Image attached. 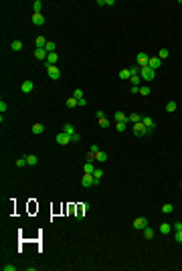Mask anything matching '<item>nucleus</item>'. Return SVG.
Listing matches in <instances>:
<instances>
[{
  "instance_id": "obj_5",
  "label": "nucleus",
  "mask_w": 182,
  "mask_h": 271,
  "mask_svg": "<svg viewBox=\"0 0 182 271\" xmlns=\"http://www.w3.org/2000/svg\"><path fill=\"white\" fill-rule=\"evenodd\" d=\"M95 184H97V182H95L93 174H83V178H81V186L89 188V186H95Z\"/></svg>"
},
{
  "instance_id": "obj_12",
  "label": "nucleus",
  "mask_w": 182,
  "mask_h": 271,
  "mask_svg": "<svg viewBox=\"0 0 182 271\" xmlns=\"http://www.w3.org/2000/svg\"><path fill=\"white\" fill-rule=\"evenodd\" d=\"M57 61H59L57 53H49V57H47V61H45V65H57Z\"/></svg>"
},
{
  "instance_id": "obj_13",
  "label": "nucleus",
  "mask_w": 182,
  "mask_h": 271,
  "mask_svg": "<svg viewBox=\"0 0 182 271\" xmlns=\"http://www.w3.org/2000/svg\"><path fill=\"white\" fill-rule=\"evenodd\" d=\"M33 22H34L37 26H43V25H45V16H43V14H37V12H34V14H33Z\"/></svg>"
},
{
  "instance_id": "obj_47",
  "label": "nucleus",
  "mask_w": 182,
  "mask_h": 271,
  "mask_svg": "<svg viewBox=\"0 0 182 271\" xmlns=\"http://www.w3.org/2000/svg\"><path fill=\"white\" fill-rule=\"evenodd\" d=\"M77 103H79L81 107H85V105H87V101H85V97H81V99H79V101H77Z\"/></svg>"
},
{
  "instance_id": "obj_14",
  "label": "nucleus",
  "mask_w": 182,
  "mask_h": 271,
  "mask_svg": "<svg viewBox=\"0 0 182 271\" xmlns=\"http://www.w3.org/2000/svg\"><path fill=\"white\" fill-rule=\"evenodd\" d=\"M116 121H122V124H128L130 119H128V115H125L124 111H116Z\"/></svg>"
},
{
  "instance_id": "obj_24",
  "label": "nucleus",
  "mask_w": 182,
  "mask_h": 271,
  "mask_svg": "<svg viewBox=\"0 0 182 271\" xmlns=\"http://www.w3.org/2000/svg\"><path fill=\"white\" fill-rule=\"evenodd\" d=\"M95 160H97V162H107V154L99 150V152L95 154Z\"/></svg>"
},
{
  "instance_id": "obj_29",
  "label": "nucleus",
  "mask_w": 182,
  "mask_h": 271,
  "mask_svg": "<svg viewBox=\"0 0 182 271\" xmlns=\"http://www.w3.org/2000/svg\"><path fill=\"white\" fill-rule=\"evenodd\" d=\"M97 124H99V127H103V130H105V127H109V119H105V115H103V118L97 119Z\"/></svg>"
},
{
  "instance_id": "obj_35",
  "label": "nucleus",
  "mask_w": 182,
  "mask_h": 271,
  "mask_svg": "<svg viewBox=\"0 0 182 271\" xmlns=\"http://www.w3.org/2000/svg\"><path fill=\"white\" fill-rule=\"evenodd\" d=\"M168 55H170V53H168V49H160V53H158V57H160V59H166Z\"/></svg>"
},
{
  "instance_id": "obj_33",
  "label": "nucleus",
  "mask_w": 182,
  "mask_h": 271,
  "mask_svg": "<svg viewBox=\"0 0 182 271\" xmlns=\"http://www.w3.org/2000/svg\"><path fill=\"white\" fill-rule=\"evenodd\" d=\"M37 156H26V164H28V166H37Z\"/></svg>"
},
{
  "instance_id": "obj_44",
  "label": "nucleus",
  "mask_w": 182,
  "mask_h": 271,
  "mask_svg": "<svg viewBox=\"0 0 182 271\" xmlns=\"http://www.w3.org/2000/svg\"><path fill=\"white\" fill-rule=\"evenodd\" d=\"M172 229H174V231H182V223H174Z\"/></svg>"
},
{
  "instance_id": "obj_23",
  "label": "nucleus",
  "mask_w": 182,
  "mask_h": 271,
  "mask_svg": "<svg viewBox=\"0 0 182 271\" xmlns=\"http://www.w3.org/2000/svg\"><path fill=\"white\" fill-rule=\"evenodd\" d=\"M55 49H57V45L53 41H47V45H45V51L47 53H55Z\"/></svg>"
},
{
  "instance_id": "obj_46",
  "label": "nucleus",
  "mask_w": 182,
  "mask_h": 271,
  "mask_svg": "<svg viewBox=\"0 0 182 271\" xmlns=\"http://www.w3.org/2000/svg\"><path fill=\"white\" fill-rule=\"evenodd\" d=\"M6 109H8V105H6V103H4V101H0V111L4 113V111H6Z\"/></svg>"
},
{
  "instance_id": "obj_32",
  "label": "nucleus",
  "mask_w": 182,
  "mask_h": 271,
  "mask_svg": "<svg viewBox=\"0 0 182 271\" xmlns=\"http://www.w3.org/2000/svg\"><path fill=\"white\" fill-rule=\"evenodd\" d=\"M166 111L174 113V111H176V101H168V103H166Z\"/></svg>"
},
{
  "instance_id": "obj_18",
  "label": "nucleus",
  "mask_w": 182,
  "mask_h": 271,
  "mask_svg": "<svg viewBox=\"0 0 182 271\" xmlns=\"http://www.w3.org/2000/svg\"><path fill=\"white\" fill-rule=\"evenodd\" d=\"M160 233H162V235H168V233H170V231H172V225H168V223H162V225H160Z\"/></svg>"
},
{
  "instance_id": "obj_20",
  "label": "nucleus",
  "mask_w": 182,
  "mask_h": 271,
  "mask_svg": "<svg viewBox=\"0 0 182 271\" xmlns=\"http://www.w3.org/2000/svg\"><path fill=\"white\" fill-rule=\"evenodd\" d=\"M162 212H164V214H172L174 212V204H170V203L162 204Z\"/></svg>"
},
{
  "instance_id": "obj_2",
  "label": "nucleus",
  "mask_w": 182,
  "mask_h": 271,
  "mask_svg": "<svg viewBox=\"0 0 182 271\" xmlns=\"http://www.w3.org/2000/svg\"><path fill=\"white\" fill-rule=\"evenodd\" d=\"M47 75H49V79L57 81L59 77H61V69H59L57 65H47Z\"/></svg>"
},
{
  "instance_id": "obj_42",
  "label": "nucleus",
  "mask_w": 182,
  "mask_h": 271,
  "mask_svg": "<svg viewBox=\"0 0 182 271\" xmlns=\"http://www.w3.org/2000/svg\"><path fill=\"white\" fill-rule=\"evenodd\" d=\"M89 152L97 154V152H99V146H97V144H93V146H91V148H89Z\"/></svg>"
},
{
  "instance_id": "obj_34",
  "label": "nucleus",
  "mask_w": 182,
  "mask_h": 271,
  "mask_svg": "<svg viewBox=\"0 0 182 271\" xmlns=\"http://www.w3.org/2000/svg\"><path fill=\"white\" fill-rule=\"evenodd\" d=\"M16 166H18V168H25V166H28V164H26V158H18V160H16Z\"/></svg>"
},
{
  "instance_id": "obj_21",
  "label": "nucleus",
  "mask_w": 182,
  "mask_h": 271,
  "mask_svg": "<svg viewBox=\"0 0 182 271\" xmlns=\"http://www.w3.org/2000/svg\"><path fill=\"white\" fill-rule=\"evenodd\" d=\"M93 178H95V182L99 184V180L103 178V170H101V168H95V170H93Z\"/></svg>"
},
{
  "instance_id": "obj_31",
  "label": "nucleus",
  "mask_w": 182,
  "mask_h": 271,
  "mask_svg": "<svg viewBox=\"0 0 182 271\" xmlns=\"http://www.w3.org/2000/svg\"><path fill=\"white\" fill-rule=\"evenodd\" d=\"M63 132H65V134H69V136H71V134H75V127L71 126V124H65V126H63Z\"/></svg>"
},
{
  "instance_id": "obj_1",
  "label": "nucleus",
  "mask_w": 182,
  "mask_h": 271,
  "mask_svg": "<svg viewBox=\"0 0 182 271\" xmlns=\"http://www.w3.org/2000/svg\"><path fill=\"white\" fill-rule=\"evenodd\" d=\"M140 77H142V81H152L156 77V71L150 69L148 65H144V67H140Z\"/></svg>"
},
{
  "instance_id": "obj_3",
  "label": "nucleus",
  "mask_w": 182,
  "mask_h": 271,
  "mask_svg": "<svg viewBox=\"0 0 182 271\" xmlns=\"http://www.w3.org/2000/svg\"><path fill=\"white\" fill-rule=\"evenodd\" d=\"M134 134L142 138V136H148V134H150V130H148L146 126H144L142 121H138V124H134Z\"/></svg>"
},
{
  "instance_id": "obj_9",
  "label": "nucleus",
  "mask_w": 182,
  "mask_h": 271,
  "mask_svg": "<svg viewBox=\"0 0 182 271\" xmlns=\"http://www.w3.org/2000/svg\"><path fill=\"white\" fill-rule=\"evenodd\" d=\"M148 61H150V55L148 53H138V65H140V67H144V65H148Z\"/></svg>"
},
{
  "instance_id": "obj_7",
  "label": "nucleus",
  "mask_w": 182,
  "mask_h": 271,
  "mask_svg": "<svg viewBox=\"0 0 182 271\" xmlns=\"http://www.w3.org/2000/svg\"><path fill=\"white\" fill-rule=\"evenodd\" d=\"M148 67H150V69H154V71H158V69L162 67V59H160V57H150Z\"/></svg>"
},
{
  "instance_id": "obj_43",
  "label": "nucleus",
  "mask_w": 182,
  "mask_h": 271,
  "mask_svg": "<svg viewBox=\"0 0 182 271\" xmlns=\"http://www.w3.org/2000/svg\"><path fill=\"white\" fill-rule=\"evenodd\" d=\"M2 269H4V271H14L16 267H14V265H2Z\"/></svg>"
},
{
  "instance_id": "obj_30",
  "label": "nucleus",
  "mask_w": 182,
  "mask_h": 271,
  "mask_svg": "<svg viewBox=\"0 0 182 271\" xmlns=\"http://www.w3.org/2000/svg\"><path fill=\"white\" fill-rule=\"evenodd\" d=\"M77 105H79V103H77L75 97H69V99H67V107H69V109H73V107H77Z\"/></svg>"
},
{
  "instance_id": "obj_27",
  "label": "nucleus",
  "mask_w": 182,
  "mask_h": 271,
  "mask_svg": "<svg viewBox=\"0 0 182 271\" xmlns=\"http://www.w3.org/2000/svg\"><path fill=\"white\" fill-rule=\"evenodd\" d=\"M128 119H130L132 124H138V121H142V115L140 113H132V115H128Z\"/></svg>"
},
{
  "instance_id": "obj_17",
  "label": "nucleus",
  "mask_w": 182,
  "mask_h": 271,
  "mask_svg": "<svg viewBox=\"0 0 182 271\" xmlns=\"http://www.w3.org/2000/svg\"><path fill=\"white\" fill-rule=\"evenodd\" d=\"M130 77H132V69H122V71H119V79H122V81L130 79Z\"/></svg>"
},
{
  "instance_id": "obj_22",
  "label": "nucleus",
  "mask_w": 182,
  "mask_h": 271,
  "mask_svg": "<svg viewBox=\"0 0 182 271\" xmlns=\"http://www.w3.org/2000/svg\"><path fill=\"white\" fill-rule=\"evenodd\" d=\"M83 170H85V174H93V170H95V166H93V162H85V166H83Z\"/></svg>"
},
{
  "instance_id": "obj_28",
  "label": "nucleus",
  "mask_w": 182,
  "mask_h": 271,
  "mask_svg": "<svg viewBox=\"0 0 182 271\" xmlns=\"http://www.w3.org/2000/svg\"><path fill=\"white\" fill-rule=\"evenodd\" d=\"M10 49H12V51H22V42H20V41H12Z\"/></svg>"
},
{
  "instance_id": "obj_10",
  "label": "nucleus",
  "mask_w": 182,
  "mask_h": 271,
  "mask_svg": "<svg viewBox=\"0 0 182 271\" xmlns=\"http://www.w3.org/2000/svg\"><path fill=\"white\" fill-rule=\"evenodd\" d=\"M34 57L39 61H47V57H49V53L45 51V49H34Z\"/></svg>"
},
{
  "instance_id": "obj_15",
  "label": "nucleus",
  "mask_w": 182,
  "mask_h": 271,
  "mask_svg": "<svg viewBox=\"0 0 182 271\" xmlns=\"http://www.w3.org/2000/svg\"><path fill=\"white\" fill-rule=\"evenodd\" d=\"M130 81H132V87H140V83H142V77H140V73L132 75V77H130Z\"/></svg>"
},
{
  "instance_id": "obj_38",
  "label": "nucleus",
  "mask_w": 182,
  "mask_h": 271,
  "mask_svg": "<svg viewBox=\"0 0 182 271\" xmlns=\"http://www.w3.org/2000/svg\"><path fill=\"white\" fill-rule=\"evenodd\" d=\"M140 93L144 95V97H148L150 95V87H140Z\"/></svg>"
},
{
  "instance_id": "obj_25",
  "label": "nucleus",
  "mask_w": 182,
  "mask_h": 271,
  "mask_svg": "<svg viewBox=\"0 0 182 271\" xmlns=\"http://www.w3.org/2000/svg\"><path fill=\"white\" fill-rule=\"evenodd\" d=\"M33 8H34V12H37V14H41V10H43V2H41V0H34V2H33Z\"/></svg>"
},
{
  "instance_id": "obj_4",
  "label": "nucleus",
  "mask_w": 182,
  "mask_h": 271,
  "mask_svg": "<svg viewBox=\"0 0 182 271\" xmlns=\"http://www.w3.org/2000/svg\"><path fill=\"white\" fill-rule=\"evenodd\" d=\"M146 227H148V219L146 217H138V219L134 220V229L136 231H144Z\"/></svg>"
},
{
  "instance_id": "obj_41",
  "label": "nucleus",
  "mask_w": 182,
  "mask_h": 271,
  "mask_svg": "<svg viewBox=\"0 0 182 271\" xmlns=\"http://www.w3.org/2000/svg\"><path fill=\"white\" fill-rule=\"evenodd\" d=\"M83 211H85V212L89 211V204H85V206H83ZM81 219H83V214L79 212V214H77V220H81Z\"/></svg>"
},
{
  "instance_id": "obj_45",
  "label": "nucleus",
  "mask_w": 182,
  "mask_h": 271,
  "mask_svg": "<svg viewBox=\"0 0 182 271\" xmlns=\"http://www.w3.org/2000/svg\"><path fill=\"white\" fill-rule=\"evenodd\" d=\"M95 160V154L93 152H87V162H93Z\"/></svg>"
},
{
  "instance_id": "obj_40",
  "label": "nucleus",
  "mask_w": 182,
  "mask_h": 271,
  "mask_svg": "<svg viewBox=\"0 0 182 271\" xmlns=\"http://www.w3.org/2000/svg\"><path fill=\"white\" fill-rule=\"evenodd\" d=\"M79 140H81V136L77 134V132H75V134H71V142H79Z\"/></svg>"
},
{
  "instance_id": "obj_6",
  "label": "nucleus",
  "mask_w": 182,
  "mask_h": 271,
  "mask_svg": "<svg viewBox=\"0 0 182 271\" xmlns=\"http://www.w3.org/2000/svg\"><path fill=\"white\" fill-rule=\"evenodd\" d=\"M69 142H71V136H69V134H65V132L57 134V144L59 146H67Z\"/></svg>"
},
{
  "instance_id": "obj_39",
  "label": "nucleus",
  "mask_w": 182,
  "mask_h": 271,
  "mask_svg": "<svg viewBox=\"0 0 182 271\" xmlns=\"http://www.w3.org/2000/svg\"><path fill=\"white\" fill-rule=\"evenodd\" d=\"M116 127H117V132H125V124H122V121H117Z\"/></svg>"
},
{
  "instance_id": "obj_36",
  "label": "nucleus",
  "mask_w": 182,
  "mask_h": 271,
  "mask_svg": "<svg viewBox=\"0 0 182 271\" xmlns=\"http://www.w3.org/2000/svg\"><path fill=\"white\" fill-rule=\"evenodd\" d=\"M73 97L77 99V101H79V99L83 97V91H81V89H75V91H73Z\"/></svg>"
},
{
  "instance_id": "obj_8",
  "label": "nucleus",
  "mask_w": 182,
  "mask_h": 271,
  "mask_svg": "<svg viewBox=\"0 0 182 271\" xmlns=\"http://www.w3.org/2000/svg\"><path fill=\"white\" fill-rule=\"evenodd\" d=\"M142 124H144V126L148 127L150 130V134H152V132H154V127H156V124H154V119L150 118V115H144V118H142Z\"/></svg>"
},
{
  "instance_id": "obj_19",
  "label": "nucleus",
  "mask_w": 182,
  "mask_h": 271,
  "mask_svg": "<svg viewBox=\"0 0 182 271\" xmlns=\"http://www.w3.org/2000/svg\"><path fill=\"white\" fill-rule=\"evenodd\" d=\"M154 235H156V233H154V229H152V227H146V229H144V237L148 239V241H152V239H154Z\"/></svg>"
},
{
  "instance_id": "obj_26",
  "label": "nucleus",
  "mask_w": 182,
  "mask_h": 271,
  "mask_svg": "<svg viewBox=\"0 0 182 271\" xmlns=\"http://www.w3.org/2000/svg\"><path fill=\"white\" fill-rule=\"evenodd\" d=\"M45 45H47V39L45 36H37V49H45Z\"/></svg>"
},
{
  "instance_id": "obj_11",
  "label": "nucleus",
  "mask_w": 182,
  "mask_h": 271,
  "mask_svg": "<svg viewBox=\"0 0 182 271\" xmlns=\"http://www.w3.org/2000/svg\"><path fill=\"white\" fill-rule=\"evenodd\" d=\"M33 87H34V83H33V81H28V79H26L25 83L20 85V89H22V93H31V91H33Z\"/></svg>"
},
{
  "instance_id": "obj_37",
  "label": "nucleus",
  "mask_w": 182,
  "mask_h": 271,
  "mask_svg": "<svg viewBox=\"0 0 182 271\" xmlns=\"http://www.w3.org/2000/svg\"><path fill=\"white\" fill-rule=\"evenodd\" d=\"M174 241H176V243H182V231H176V235H174Z\"/></svg>"
},
{
  "instance_id": "obj_16",
  "label": "nucleus",
  "mask_w": 182,
  "mask_h": 271,
  "mask_svg": "<svg viewBox=\"0 0 182 271\" xmlns=\"http://www.w3.org/2000/svg\"><path fill=\"white\" fill-rule=\"evenodd\" d=\"M31 132H33L34 136H39V134H43V132H45V126H43V124H34V126L31 127Z\"/></svg>"
}]
</instances>
